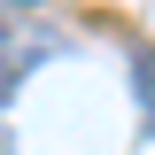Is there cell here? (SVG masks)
Here are the masks:
<instances>
[{"instance_id": "cell-1", "label": "cell", "mask_w": 155, "mask_h": 155, "mask_svg": "<svg viewBox=\"0 0 155 155\" xmlns=\"http://www.w3.org/2000/svg\"><path fill=\"white\" fill-rule=\"evenodd\" d=\"M132 85H140V116H147V132H155V47L132 62Z\"/></svg>"}]
</instances>
